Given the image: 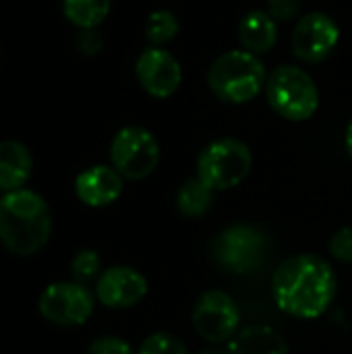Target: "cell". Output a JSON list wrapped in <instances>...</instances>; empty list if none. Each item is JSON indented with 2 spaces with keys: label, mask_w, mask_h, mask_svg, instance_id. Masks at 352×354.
Returning a JSON list of instances; mask_svg holds the SVG:
<instances>
[{
  "label": "cell",
  "mask_w": 352,
  "mask_h": 354,
  "mask_svg": "<svg viewBox=\"0 0 352 354\" xmlns=\"http://www.w3.org/2000/svg\"><path fill=\"white\" fill-rule=\"evenodd\" d=\"M338 280L328 259L299 253L284 259L272 278V297L280 311L299 319L322 317L334 297Z\"/></svg>",
  "instance_id": "obj_1"
},
{
  "label": "cell",
  "mask_w": 352,
  "mask_h": 354,
  "mask_svg": "<svg viewBox=\"0 0 352 354\" xmlns=\"http://www.w3.org/2000/svg\"><path fill=\"white\" fill-rule=\"evenodd\" d=\"M52 216L41 195L19 189L0 199V241L21 257L37 253L50 239Z\"/></svg>",
  "instance_id": "obj_2"
},
{
  "label": "cell",
  "mask_w": 352,
  "mask_h": 354,
  "mask_svg": "<svg viewBox=\"0 0 352 354\" xmlns=\"http://www.w3.org/2000/svg\"><path fill=\"white\" fill-rule=\"evenodd\" d=\"M207 83L218 100L247 104L266 89L268 73L259 56L247 50H230L212 62Z\"/></svg>",
  "instance_id": "obj_3"
},
{
  "label": "cell",
  "mask_w": 352,
  "mask_h": 354,
  "mask_svg": "<svg viewBox=\"0 0 352 354\" xmlns=\"http://www.w3.org/2000/svg\"><path fill=\"white\" fill-rule=\"evenodd\" d=\"M266 97L272 110L293 122L309 120L319 108V89L301 66L282 64L268 75Z\"/></svg>",
  "instance_id": "obj_4"
},
{
  "label": "cell",
  "mask_w": 352,
  "mask_h": 354,
  "mask_svg": "<svg viewBox=\"0 0 352 354\" xmlns=\"http://www.w3.org/2000/svg\"><path fill=\"white\" fill-rule=\"evenodd\" d=\"M253 168V153L247 143L234 137L212 141L197 158V176L214 191L239 187Z\"/></svg>",
  "instance_id": "obj_5"
},
{
  "label": "cell",
  "mask_w": 352,
  "mask_h": 354,
  "mask_svg": "<svg viewBox=\"0 0 352 354\" xmlns=\"http://www.w3.org/2000/svg\"><path fill=\"white\" fill-rule=\"evenodd\" d=\"M268 239L251 224H232L212 241V255L216 263L228 274H251L266 261Z\"/></svg>",
  "instance_id": "obj_6"
},
{
  "label": "cell",
  "mask_w": 352,
  "mask_h": 354,
  "mask_svg": "<svg viewBox=\"0 0 352 354\" xmlns=\"http://www.w3.org/2000/svg\"><path fill=\"white\" fill-rule=\"evenodd\" d=\"M110 160L122 178L143 180L158 168L160 145L147 129L124 127L110 143Z\"/></svg>",
  "instance_id": "obj_7"
},
{
  "label": "cell",
  "mask_w": 352,
  "mask_h": 354,
  "mask_svg": "<svg viewBox=\"0 0 352 354\" xmlns=\"http://www.w3.org/2000/svg\"><path fill=\"white\" fill-rule=\"evenodd\" d=\"M193 328L210 344L230 342L239 332L241 311L234 299L218 288L205 290L193 307Z\"/></svg>",
  "instance_id": "obj_8"
},
{
  "label": "cell",
  "mask_w": 352,
  "mask_h": 354,
  "mask_svg": "<svg viewBox=\"0 0 352 354\" xmlns=\"http://www.w3.org/2000/svg\"><path fill=\"white\" fill-rule=\"evenodd\" d=\"M37 307L54 326H83L93 313V295L79 282H54L41 292Z\"/></svg>",
  "instance_id": "obj_9"
},
{
  "label": "cell",
  "mask_w": 352,
  "mask_h": 354,
  "mask_svg": "<svg viewBox=\"0 0 352 354\" xmlns=\"http://www.w3.org/2000/svg\"><path fill=\"white\" fill-rule=\"evenodd\" d=\"M340 39L338 23L326 12H309L299 19L293 31V54L309 64L324 62Z\"/></svg>",
  "instance_id": "obj_10"
},
{
  "label": "cell",
  "mask_w": 352,
  "mask_h": 354,
  "mask_svg": "<svg viewBox=\"0 0 352 354\" xmlns=\"http://www.w3.org/2000/svg\"><path fill=\"white\" fill-rule=\"evenodd\" d=\"M139 85L158 100H166L178 91L183 81V68L178 60L164 48H147L139 54L135 64Z\"/></svg>",
  "instance_id": "obj_11"
},
{
  "label": "cell",
  "mask_w": 352,
  "mask_h": 354,
  "mask_svg": "<svg viewBox=\"0 0 352 354\" xmlns=\"http://www.w3.org/2000/svg\"><path fill=\"white\" fill-rule=\"evenodd\" d=\"M147 295V280L129 266H114L98 278L95 297L108 309H129Z\"/></svg>",
  "instance_id": "obj_12"
},
{
  "label": "cell",
  "mask_w": 352,
  "mask_h": 354,
  "mask_svg": "<svg viewBox=\"0 0 352 354\" xmlns=\"http://www.w3.org/2000/svg\"><path fill=\"white\" fill-rule=\"evenodd\" d=\"M75 193L89 207H106L122 193V176L114 166H91L75 178Z\"/></svg>",
  "instance_id": "obj_13"
},
{
  "label": "cell",
  "mask_w": 352,
  "mask_h": 354,
  "mask_svg": "<svg viewBox=\"0 0 352 354\" xmlns=\"http://www.w3.org/2000/svg\"><path fill=\"white\" fill-rule=\"evenodd\" d=\"M33 168L31 151L15 139L0 141V191L23 189Z\"/></svg>",
  "instance_id": "obj_14"
},
{
  "label": "cell",
  "mask_w": 352,
  "mask_h": 354,
  "mask_svg": "<svg viewBox=\"0 0 352 354\" xmlns=\"http://www.w3.org/2000/svg\"><path fill=\"white\" fill-rule=\"evenodd\" d=\"M239 41L255 56L266 54L278 41V25L268 10H251L239 23Z\"/></svg>",
  "instance_id": "obj_15"
},
{
  "label": "cell",
  "mask_w": 352,
  "mask_h": 354,
  "mask_svg": "<svg viewBox=\"0 0 352 354\" xmlns=\"http://www.w3.org/2000/svg\"><path fill=\"white\" fill-rule=\"evenodd\" d=\"M230 354H290L286 340L270 326H247L228 342Z\"/></svg>",
  "instance_id": "obj_16"
},
{
  "label": "cell",
  "mask_w": 352,
  "mask_h": 354,
  "mask_svg": "<svg viewBox=\"0 0 352 354\" xmlns=\"http://www.w3.org/2000/svg\"><path fill=\"white\" fill-rule=\"evenodd\" d=\"M214 203V189L207 187L199 176L187 178L176 193V207L183 216L199 218L210 212Z\"/></svg>",
  "instance_id": "obj_17"
},
{
  "label": "cell",
  "mask_w": 352,
  "mask_h": 354,
  "mask_svg": "<svg viewBox=\"0 0 352 354\" xmlns=\"http://www.w3.org/2000/svg\"><path fill=\"white\" fill-rule=\"evenodd\" d=\"M112 0H62V12L79 29H95L110 12Z\"/></svg>",
  "instance_id": "obj_18"
},
{
  "label": "cell",
  "mask_w": 352,
  "mask_h": 354,
  "mask_svg": "<svg viewBox=\"0 0 352 354\" xmlns=\"http://www.w3.org/2000/svg\"><path fill=\"white\" fill-rule=\"evenodd\" d=\"M180 25H178V19L174 17V12L170 10H154L147 19V25H145V35L149 39L151 46H164L168 44L170 39L176 37Z\"/></svg>",
  "instance_id": "obj_19"
},
{
  "label": "cell",
  "mask_w": 352,
  "mask_h": 354,
  "mask_svg": "<svg viewBox=\"0 0 352 354\" xmlns=\"http://www.w3.org/2000/svg\"><path fill=\"white\" fill-rule=\"evenodd\" d=\"M137 354H191L187 344L170 334V332H156L151 336H147L141 346H139V353Z\"/></svg>",
  "instance_id": "obj_20"
},
{
  "label": "cell",
  "mask_w": 352,
  "mask_h": 354,
  "mask_svg": "<svg viewBox=\"0 0 352 354\" xmlns=\"http://www.w3.org/2000/svg\"><path fill=\"white\" fill-rule=\"evenodd\" d=\"M100 270H102V259L91 249L79 251L75 255V259L71 261V274L79 284H85V282L93 280L100 274Z\"/></svg>",
  "instance_id": "obj_21"
},
{
  "label": "cell",
  "mask_w": 352,
  "mask_h": 354,
  "mask_svg": "<svg viewBox=\"0 0 352 354\" xmlns=\"http://www.w3.org/2000/svg\"><path fill=\"white\" fill-rule=\"evenodd\" d=\"M330 255L342 263H352V226L340 228L332 239H330Z\"/></svg>",
  "instance_id": "obj_22"
},
{
  "label": "cell",
  "mask_w": 352,
  "mask_h": 354,
  "mask_svg": "<svg viewBox=\"0 0 352 354\" xmlns=\"http://www.w3.org/2000/svg\"><path fill=\"white\" fill-rule=\"evenodd\" d=\"M87 354H135L131 344L118 336H102L93 340L87 348Z\"/></svg>",
  "instance_id": "obj_23"
},
{
  "label": "cell",
  "mask_w": 352,
  "mask_h": 354,
  "mask_svg": "<svg viewBox=\"0 0 352 354\" xmlns=\"http://www.w3.org/2000/svg\"><path fill=\"white\" fill-rule=\"evenodd\" d=\"M301 0H268V12L274 21H290L299 15Z\"/></svg>",
  "instance_id": "obj_24"
},
{
  "label": "cell",
  "mask_w": 352,
  "mask_h": 354,
  "mask_svg": "<svg viewBox=\"0 0 352 354\" xmlns=\"http://www.w3.org/2000/svg\"><path fill=\"white\" fill-rule=\"evenodd\" d=\"M77 46L83 54H95L102 48V37L98 35L95 29H81L77 37Z\"/></svg>",
  "instance_id": "obj_25"
},
{
  "label": "cell",
  "mask_w": 352,
  "mask_h": 354,
  "mask_svg": "<svg viewBox=\"0 0 352 354\" xmlns=\"http://www.w3.org/2000/svg\"><path fill=\"white\" fill-rule=\"evenodd\" d=\"M344 143H346V151L352 158V120L349 122V129H346V137H344Z\"/></svg>",
  "instance_id": "obj_26"
},
{
  "label": "cell",
  "mask_w": 352,
  "mask_h": 354,
  "mask_svg": "<svg viewBox=\"0 0 352 354\" xmlns=\"http://www.w3.org/2000/svg\"><path fill=\"white\" fill-rule=\"evenodd\" d=\"M199 354H230L228 351H220V348H205V351H201Z\"/></svg>",
  "instance_id": "obj_27"
}]
</instances>
